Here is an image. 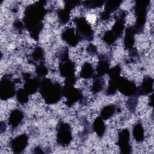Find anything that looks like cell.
Segmentation results:
<instances>
[{"label": "cell", "mask_w": 154, "mask_h": 154, "mask_svg": "<svg viewBox=\"0 0 154 154\" xmlns=\"http://www.w3.org/2000/svg\"><path fill=\"white\" fill-rule=\"evenodd\" d=\"M60 88L58 83L52 84L49 79H46L42 82L40 91L43 97H45V100L47 103H54L60 99Z\"/></svg>", "instance_id": "6da1fadb"}, {"label": "cell", "mask_w": 154, "mask_h": 154, "mask_svg": "<svg viewBox=\"0 0 154 154\" xmlns=\"http://www.w3.org/2000/svg\"><path fill=\"white\" fill-rule=\"evenodd\" d=\"M71 132L67 124H62L58 130L57 140L61 145H67L71 141Z\"/></svg>", "instance_id": "7a4b0ae2"}, {"label": "cell", "mask_w": 154, "mask_h": 154, "mask_svg": "<svg viewBox=\"0 0 154 154\" xmlns=\"http://www.w3.org/2000/svg\"><path fill=\"white\" fill-rule=\"evenodd\" d=\"M14 85L13 84L7 79L2 80L1 82V96L3 99L10 98L15 93Z\"/></svg>", "instance_id": "3957f363"}, {"label": "cell", "mask_w": 154, "mask_h": 154, "mask_svg": "<svg viewBox=\"0 0 154 154\" xmlns=\"http://www.w3.org/2000/svg\"><path fill=\"white\" fill-rule=\"evenodd\" d=\"M28 139L25 134H22L15 139L11 143L12 150L15 152H21L27 146Z\"/></svg>", "instance_id": "277c9868"}, {"label": "cell", "mask_w": 154, "mask_h": 154, "mask_svg": "<svg viewBox=\"0 0 154 154\" xmlns=\"http://www.w3.org/2000/svg\"><path fill=\"white\" fill-rule=\"evenodd\" d=\"M119 145L121 147L122 150H124L123 153H129L131 149V146L129 143V131L127 129H124L121 132L119 137Z\"/></svg>", "instance_id": "5b68a950"}, {"label": "cell", "mask_w": 154, "mask_h": 154, "mask_svg": "<svg viewBox=\"0 0 154 154\" xmlns=\"http://www.w3.org/2000/svg\"><path fill=\"white\" fill-rule=\"evenodd\" d=\"M22 118L23 115L22 112L19 111V110H14L9 117V123L11 124V126L13 128H15L18 126L19 124L20 123Z\"/></svg>", "instance_id": "8992f818"}, {"label": "cell", "mask_w": 154, "mask_h": 154, "mask_svg": "<svg viewBox=\"0 0 154 154\" xmlns=\"http://www.w3.org/2000/svg\"><path fill=\"white\" fill-rule=\"evenodd\" d=\"M142 125L140 123L137 124L133 130V134L134 138L137 141L141 142L143 140L144 138V131Z\"/></svg>", "instance_id": "52a82bcc"}, {"label": "cell", "mask_w": 154, "mask_h": 154, "mask_svg": "<svg viewBox=\"0 0 154 154\" xmlns=\"http://www.w3.org/2000/svg\"><path fill=\"white\" fill-rule=\"evenodd\" d=\"M94 73V70L91 66L90 64L85 63L84 64L82 71L81 72V78H84L85 79H87L90 78V76H92Z\"/></svg>", "instance_id": "ba28073f"}, {"label": "cell", "mask_w": 154, "mask_h": 154, "mask_svg": "<svg viewBox=\"0 0 154 154\" xmlns=\"http://www.w3.org/2000/svg\"><path fill=\"white\" fill-rule=\"evenodd\" d=\"M94 128L97 134L98 135H102L104 131H105V125L103 123V120L97 118L94 123Z\"/></svg>", "instance_id": "9c48e42d"}, {"label": "cell", "mask_w": 154, "mask_h": 154, "mask_svg": "<svg viewBox=\"0 0 154 154\" xmlns=\"http://www.w3.org/2000/svg\"><path fill=\"white\" fill-rule=\"evenodd\" d=\"M114 108L112 106L109 105L105 106L102 111V116L103 119H107L112 115V114L114 113Z\"/></svg>", "instance_id": "30bf717a"}, {"label": "cell", "mask_w": 154, "mask_h": 154, "mask_svg": "<svg viewBox=\"0 0 154 154\" xmlns=\"http://www.w3.org/2000/svg\"><path fill=\"white\" fill-rule=\"evenodd\" d=\"M88 19H91V16H89ZM91 19H96V17H92V16H91ZM93 20V19H91V20Z\"/></svg>", "instance_id": "8fae6325"}]
</instances>
